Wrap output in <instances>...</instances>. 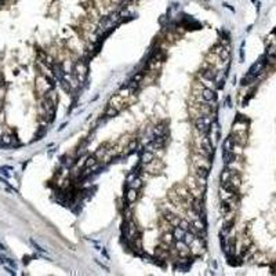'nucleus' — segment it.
<instances>
[{
    "label": "nucleus",
    "instance_id": "1",
    "mask_svg": "<svg viewBox=\"0 0 276 276\" xmlns=\"http://www.w3.org/2000/svg\"><path fill=\"white\" fill-rule=\"evenodd\" d=\"M265 64H266V61H265V58H262V59H260V61H257V62L254 64L253 66L250 68V70H249V73H247V76H246L245 79L242 80V84H249V82H251V80H254L256 77H257L261 72H262L264 66H265Z\"/></svg>",
    "mask_w": 276,
    "mask_h": 276
},
{
    "label": "nucleus",
    "instance_id": "2",
    "mask_svg": "<svg viewBox=\"0 0 276 276\" xmlns=\"http://www.w3.org/2000/svg\"><path fill=\"white\" fill-rule=\"evenodd\" d=\"M211 116L210 115H203L199 116L197 119L195 120V126H196V130L199 133H202V135H206L207 133L210 131V126H211Z\"/></svg>",
    "mask_w": 276,
    "mask_h": 276
},
{
    "label": "nucleus",
    "instance_id": "3",
    "mask_svg": "<svg viewBox=\"0 0 276 276\" xmlns=\"http://www.w3.org/2000/svg\"><path fill=\"white\" fill-rule=\"evenodd\" d=\"M200 95H202V100L204 102H210V101H213L215 98V93L210 87H202Z\"/></svg>",
    "mask_w": 276,
    "mask_h": 276
},
{
    "label": "nucleus",
    "instance_id": "4",
    "mask_svg": "<svg viewBox=\"0 0 276 276\" xmlns=\"http://www.w3.org/2000/svg\"><path fill=\"white\" fill-rule=\"evenodd\" d=\"M195 167H202V169L208 170L210 169V163L207 162L206 157H196V160H195Z\"/></svg>",
    "mask_w": 276,
    "mask_h": 276
},
{
    "label": "nucleus",
    "instance_id": "5",
    "mask_svg": "<svg viewBox=\"0 0 276 276\" xmlns=\"http://www.w3.org/2000/svg\"><path fill=\"white\" fill-rule=\"evenodd\" d=\"M185 233H187L185 229H182L181 226H176V229L173 231V236H174L176 240H184V238H185Z\"/></svg>",
    "mask_w": 276,
    "mask_h": 276
},
{
    "label": "nucleus",
    "instance_id": "6",
    "mask_svg": "<svg viewBox=\"0 0 276 276\" xmlns=\"http://www.w3.org/2000/svg\"><path fill=\"white\" fill-rule=\"evenodd\" d=\"M233 145H235V141H233L232 137H228L224 141V152L228 153V152H233Z\"/></svg>",
    "mask_w": 276,
    "mask_h": 276
},
{
    "label": "nucleus",
    "instance_id": "7",
    "mask_svg": "<svg viewBox=\"0 0 276 276\" xmlns=\"http://www.w3.org/2000/svg\"><path fill=\"white\" fill-rule=\"evenodd\" d=\"M202 77L206 79V80H214L215 79V70L214 69H207L202 72Z\"/></svg>",
    "mask_w": 276,
    "mask_h": 276
},
{
    "label": "nucleus",
    "instance_id": "8",
    "mask_svg": "<svg viewBox=\"0 0 276 276\" xmlns=\"http://www.w3.org/2000/svg\"><path fill=\"white\" fill-rule=\"evenodd\" d=\"M231 178H232V173H231V170L225 169L222 173H221V182H222V184L229 182V181H231Z\"/></svg>",
    "mask_w": 276,
    "mask_h": 276
},
{
    "label": "nucleus",
    "instance_id": "9",
    "mask_svg": "<svg viewBox=\"0 0 276 276\" xmlns=\"http://www.w3.org/2000/svg\"><path fill=\"white\" fill-rule=\"evenodd\" d=\"M152 160H153V153L151 151H145L141 156V162L142 163H151Z\"/></svg>",
    "mask_w": 276,
    "mask_h": 276
},
{
    "label": "nucleus",
    "instance_id": "10",
    "mask_svg": "<svg viewBox=\"0 0 276 276\" xmlns=\"http://www.w3.org/2000/svg\"><path fill=\"white\" fill-rule=\"evenodd\" d=\"M135 199H137V189L130 188L128 192H127V202H128V203H133V202H135Z\"/></svg>",
    "mask_w": 276,
    "mask_h": 276
},
{
    "label": "nucleus",
    "instance_id": "11",
    "mask_svg": "<svg viewBox=\"0 0 276 276\" xmlns=\"http://www.w3.org/2000/svg\"><path fill=\"white\" fill-rule=\"evenodd\" d=\"M193 226L196 231H203V229H204V222H203L200 218H196V220L193 221Z\"/></svg>",
    "mask_w": 276,
    "mask_h": 276
},
{
    "label": "nucleus",
    "instance_id": "12",
    "mask_svg": "<svg viewBox=\"0 0 276 276\" xmlns=\"http://www.w3.org/2000/svg\"><path fill=\"white\" fill-rule=\"evenodd\" d=\"M14 141H15V138L11 137V135H4V137L1 138V142L6 145V146H7V145H11Z\"/></svg>",
    "mask_w": 276,
    "mask_h": 276
},
{
    "label": "nucleus",
    "instance_id": "13",
    "mask_svg": "<svg viewBox=\"0 0 276 276\" xmlns=\"http://www.w3.org/2000/svg\"><path fill=\"white\" fill-rule=\"evenodd\" d=\"M31 243H32V246H33V247H35V249H36V250L39 251V253H43V254H46V253H47V251L44 250L43 247H42V246L39 245V243H38V242H36V240H33V239H31Z\"/></svg>",
    "mask_w": 276,
    "mask_h": 276
},
{
    "label": "nucleus",
    "instance_id": "14",
    "mask_svg": "<svg viewBox=\"0 0 276 276\" xmlns=\"http://www.w3.org/2000/svg\"><path fill=\"white\" fill-rule=\"evenodd\" d=\"M173 239H174V236H173V233H164V236H163V240L167 243V245H171L173 243Z\"/></svg>",
    "mask_w": 276,
    "mask_h": 276
},
{
    "label": "nucleus",
    "instance_id": "15",
    "mask_svg": "<svg viewBox=\"0 0 276 276\" xmlns=\"http://www.w3.org/2000/svg\"><path fill=\"white\" fill-rule=\"evenodd\" d=\"M95 157L94 156H91V157H88L87 159V162H86V167H91V166H94L95 164Z\"/></svg>",
    "mask_w": 276,
    "mask_h": 276
},
{
    "label": "nucleus",
    "instance_id": "16",
    "mask_svg": "<svg viewBox=\"0 0 276 276\" xmlns=\"http://www.w3.org/2000/svg\"><path fill=\"white\" fill-rule=\"evenodd\" d=\"M180 226H181L182 229H185V231H188L189 228H191L188 221H180Z\"/></svg>",
    "mask_w": 276,
    "mask_h": 276
},
{
    "label": "nucleus",
    "instance_id": "17",
    "mask_svg": "<svg viewBox=\"0 0 276 276\" xmlns=\"http://www.w3.org/2000/svg\"><path fill=\"white\" fill-rule=\"evenodd\" d=\"M133 182H134V184H133V188L137 189V188H139V187H141V180H139V178H137V177H135V180H134Z\"/></svg>",
    "mask_w": 276,
    "mask_h": 276
},
{
    "label": "nucleus",
    "instance_id": "18",
    "mask_svg": "<svg viewBox=\"0 0 276 276\" xmlns=\"http://www.w3.org/2000/svg\"><path fill=\"white\" fill-rule=\"evenodd\" d=\"M0 250H3V251L6 250V247H4V245H3V243H0Z\"/></svg>",
    "mask_w": 276,
    "mask_h": 276
},
{
    "label": "nucleus",
    "instance_id": "19",
    "mask_svg": "<svg viewBox=\"0 0 276 276\" xmlns=\"http://www.w3.org/2000/svg\"><path fill=\"white\" fill-rule=\"evenodd\" d=\"M0 84H1V83H0Z\"/></svg>",
    "mask_w": 276,
    "mask_h": 276
}]
</instances>
